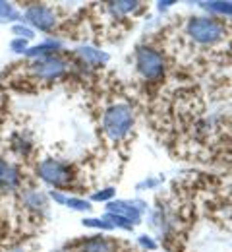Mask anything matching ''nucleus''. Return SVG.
Here are the masks:
<instances>
[{
	"label": "nucleus",
	"instance_id": "obj_21",
	"mask_svg": "<svg viewBox=\"0 0 232 252\" xmlns=\"http://www.w3.org/2000/svg\"><path fill=\"white\" fill-rule=\"evenodd\" d=\"M104 220L108 221V223H112V227L116 229H126V231H132L133 229V223L128 220H124V218H120V216H114V214H104Z\"/></svg>",
	"mask_w": 232,
	"mask_h": 252
},
{
	"label": "nucleus",
	"instance_id": "obj_5",
	"mask_svg": "<svg viewBox=\"0 0 232 252\" xmlns=\"http://www.w3.org/2000/svg\"><path fill=\"white\" fill-rule=\"evenodd\" d=\"M22 22H26L31 30H35V33H51L58 26V14L49 4L33 2L22 10Z\"/></svg>",
	"mask_w": 232,
	"mask_h": 252
},
{
	"label": "nucleus",
	"instance_id": "obj_22",
	"mask_svg": "<svg viewBox=\"0 0 232 252\" xmlns=\"http://www.w3.org/2000/svg\"><path fill=\"white\" fill-rule=\"evenodd\" d=\"M8 47H10V51L14 53V55H24L26 57V53L29 51V41H24V39H16V37H12V41L8 43Z\"/></svg>",
	"mask_w": 232,
	"mask_h": 252
},
{
	"label": "nucleus",
	"instance_id": "obj_6",
	"mask_svg": "<svg viewBox=\"0 0 232 252\" xmlns=\"http://www.w3.org/2000/svg\"><path fill=\"white\" fill-rule=\"evenodd\" d=\"M68 72V61L62 55H51V57H43L31 61L29 64V74L39 82H56L60 78H64Z\"/></svg>",
	"mask_w": 232,
	"mask_h": 252
},
{
	"label": "nucleus",
	"instance_id": "obj_7",
	"mask_svg": "<svg viewBox=\"0 0 232 252\" xmlns=\"http://www.w3.org/2000/svg\"><path fill=\"white\" fill-rule=\"evenodd\" d=\"M24 185V173L18 163L0 156V192H18Z\"/></svg>",
	"mask_w": 232,
	"mask_h": 252
},
{
	"label": "nucleus",
	"instance_id": "obj_8",
	"mask_svg": "<svg viewBox=\"0 0 232 252\" xmlns=\"http://www.w3.org/2000/svg\"><path fill=\"white\" fill-rule=\"evenodd\" d=\"M20 200H22V206L35 216H45L49 212V194L41 189H33V187H27V189H20Z\"/></svg>",
	"mask_w": 232,
	"mask_h": 252
},
{
	"label": "nucleus",
	"instance_id": "obj_9",
	"mask_svg": "<svg viewBox=\"0 0 232 252\" xmlns=\"http://www.w3.org/2000/svg\"><path fill=\"white\" fill-rule=\"evenodd\" d=\"M145 204L143 202H130V200H110L104 208V214H114V216H120L124 220L132 221L133 225H137L141 221V212L145 210L143 208Z\"/></svg>",
	"mask_w": 232,
	"mask_h": 252
},
{
	"label": "nucleus",
	"instance_id": "obj_14",
	"mask_svg": "<svg viewBox=\"0 0 232 252\" xmlns=\"http://www.w3.org/2000/svg\"><path fill=\"white\" fill-rule=\"evenodd\" d=\"M10 148L18 158H29L33 154V140L26 132H16L10 138Z\"/></svg>",
	"mask_w": 232,
	"mask_h": 252
},
{
	"label": "nucleus",
	"instance_id": "obj_15",
	"mask_svg": "<svg viewBox=\"0 0 232 252\" xmlns=\"http://www.w3.org/2000/svg\"><path fill=\"white\" fill-rule=\"evenodd\" d=\"M22 22V10L14 4V2H8V0H0V26L2 24H18Z\"/></svg>",
	"mask_w": 232,
	"mask_h": 252
},
{
	"label": "nucleus",
	"instance_id": "obj_4",
	"mask_svg": "<svg viewBox=\"0 0 232 252\" xmlns=\"http://www.w3.org/2000/svg\"><path fill=\"white\" fill-rule=\"evenodd\" d=\"M135 70L139 72V76L145 80V82H151V84H157L165 78L166 72V63L165 57L159 49L151 47V45H139L135 49Z\"/></svg>",
	"mask_w": 232,
	"mask_h": 252
},
{
	"label": "nucleus",
	"instance_id": "obj_20",
	"mask_svg": "<svg viewBox=\"0 0 232 252\" xmlns=\"http://www.w3.org/2000/svg\"><path fill=\"white\" fill-rule=\"evenodd\" d=\"M114 194H116V189L104 187V189L95 190V192L89 196V202H106V204H108V202L114 198Z\"/></svg>",
	"mask_w": 232,
	"mask_h": 252
},
{
	"label": "nucleus",
	"instance_id": "obj_2",
	"mask_svg": "<svg viewBox=\"0 0 232 252\" xmlns=\"http://www.w3.org/2000/svg\"><path fill=\"white\" fill-rule=\"evenodd\" d=\"M186 37L199 47H215L219 43H223L229 35V28L225 22H221L219 18H211V16H192L188 18L186 26H184Z\"/></svg>",
	"mask_w": 232,
	"mask_h": 252
},
{
	"label": "nucleus",
	"instance_id": "obj_16",
	"mask_svg": "<svg viewBox=\"0 0 232 252\" xmlns=\"http://www.w3.org/2000/svg\"><path fill=\"white\" fill-rule=\"evenodd\" d=\"M199 6L211 14L217 16H232V2L231 0H211V2H199Z\"/></svg>",
	"mask_w": 232,
	"mask_h": 252
},
{
	"label": "nucleus",
	"instance_id": "obj_10",
	"mask_svg": "<svg viewBox=\"0 0 232 252\" xmlns=\"http://www.w3.org/2000/svg\"><path fill=\"white\" fill-rule=\"evenodd\" d=\"M74 252H118V243L103 235L87 237L74 247Z\"/></svg>",
	"mask_w": 232,
	"mask_h": 252
},
{
	"label": "nucleus",
	"instance_id": "obj_26",
	"mask_svg": "<svg viewBox=\"0 0 232 252\" xmlns=\"http://www.w3.org/2000/svg\"><path fill=\"white\" fill-rule=\"evenodd\" d=\"M56 252H62V251H56Z\"/></svg>",
	"mask_w": 232,
	"mask_h": 252
},
{
	"label": "nucleus",
	"instance_id": "obj_3",
	"mask_svg": "<svg viewBox=\"0 0 232 252\" xmlns=\"http://www.w3.org/2000/svg\"><path fill=\"white\" fill-rule=\"evenodd\" d=\"M35 175H37L39 181H43L45 185L52 187L54 190L68 189L76 181V169L68 161L56 158H45L37 161Z\"/></svg>",
	"mask_w": 232,
	"mask_h": 252
},
{
	"label": "nucleus",
	"instance_id": "obj_11",
	"mask_svg": "<svg viewBox=\"0 0 232 252\" xmlns=\"http://www.w3.org/2000/svg\"><path fill=\"white\" fill-rule=\"evenodd\" d=\"M62 51V41L54 39V37H49V39H43L41 43L31 45L29 51L26 53V57L29 61H37V59H43V57H51V55H56Z\"/></svg>",
	"mask_w": 232,
	"mask_h": 252
},
{
	"label": "nucleus",
	"instance_id": "obj_25",
	"mask_svg": "<svg viewBox=\"0 0 232 252\" xmlns=\"http://www.w3.org/2000/svg\"><path fill=\"white\" fill-rule=\"evenodd\" d=\"M8 252H24V249H18V247H16V249H10Z\"/></svg>",
	"mask_w": 232,
	"mask_h": 252
},
{
	"label": "nucleus",
	"instance_id": "obj_13",
	"mask_svg": "<svg viewBox=\"0 0 232 252\" xmlns=\"http://www.w3.org/2000/svg\"><path fill=\"white\" fill-rule=\"evenodd\" d=\"M106 10L114 16V18H122V16H130V14H137L143 10V4L137 0H118V2H108Z\"/></svg>",
	"mask_w": 232,
	"mask_h": 252
},
{
	"label": "nucleus",
	"instance_id": "obj_12",
	"mask_svg": "<svg viewBox=\"0 0 232 252\" xmlns=\"http://www.w3.org/2000/svg\"><path fill=\"white\" fill-rule=\"evenodd\" d=\"M76 57L85 66H95V68L104 66V64L108 63V55L103 53L97 47H93V45H79L76 49Z\"/></svg>",
	"mask_w": 232,
	"mask_h": 252
},
{
	"label": "nucleus",
	"instance_id": "obj_24",
	"mask_svg": "<svg viewBox=\"0 0 232 252\" xmlns=\"http://www.w3.org/2000/svg\"><path fill=\"white\" fill-rule=\"evenodd\" d=\"M137 243H139L145 251H149V252L157 251V243H155V241H153V237H149V235H141V237L137 239Z\"/></svg>",
	"mask_w": 232,
	"mask_h": 252
},
{
	"label": "nucleus",
	"instance_id": "obj_18",
	"mask_svg": "<svg viewBox=\"0 0 232 252\" xmlns=\"http://www.w3.org/2000/svg\"><path fill=\"white\" fill-rule=\"evenodd\" d=\"M10 32L12 35L16 37V39H24V41H33L35 39V30H31L26 22H18V24H14V26H10Z\"/></svg>",
	"mask_w": 232,
	"mask_h": 252
},
{
	"label": "nucleus",
	"instance_id": "obj_17",
	"mask_svg": "<svg viewBox=\"0 0 232 252\" xmlns=\"http://www.w3.org/2000/svg\"><path fill=\"white\" fill-rule=\"evenodd\" d=\"M66 208H70L72 212H91L93 210V202H89L87 198H79V196H68Z\"/></svg>",
	"mask_w": 232,
	"mask_h": 252
},
{
	"label": "nucleus",
	"instance_id": "obj_1",
	"mask_svg": "<svg viewBox=\"0 0 232 252\" xmlns=\"http://www.w3.org/2000/svg\"><path fill=\"white\" fill-rule=\"evenodd\" d=\"M133 123H135V115H133L132 107L124 101H116V103H110L103 111L101 130L110 142L116 144V142H122L130 136Z\"/></svg>",
	"mask_w": 232,
	"mask_h": 252
},
{
	"label": "nucleus",
	"instance_id": "obj_23",
	"mask_svg": "<svg viewBox=\"0 0 232 252\" xmlns=\"http://www.w3.org/2000/svg\"><path fill=\"white\" fill-rule=\"evenodd\" d=\"M49 194V200L51 202H54V204H58V206H66V200H68V194L64 190H49L47 192Z\"/></svg>",
	"mask_w": 232,
	"mask_h": 252
},
{
	"label": "nucleus",
	"instance_id": "obj_19",
	"mask_svg": "<svg viewBox=\"0 0 232 252\" xmlns=\"http://www.w3.org/2000/svg\"><path fill=\"white\" fill-rule=\"evenodd\" d=\"M83 227H89V229H97V231H112V223L104 220V218H83Z\"/></svg>",
	"mask_w": 232,
	"mask_h": 252
}]
</instances>
